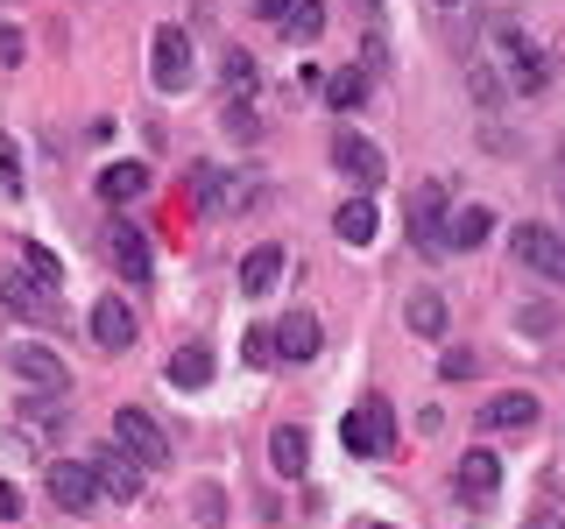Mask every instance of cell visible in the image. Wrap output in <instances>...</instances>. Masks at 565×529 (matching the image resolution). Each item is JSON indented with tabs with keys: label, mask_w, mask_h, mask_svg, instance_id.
Returning a JSON list of instances; mask_svg holds the SVG:
<instances>
[{
	"label": "cell",
	"mask_w": 565,
	"mask_h": 529,
	"mask_svg": "<svg viewBox=\"0 0 565 529\" xmlns=\"http://www.w3.org/2000/svg\"><path fill=\"white\" fill-rule=\"evenodd\" d=\"M481 57L502 71V93H544V85H552V50H544L523 22H509V14L488 22V50H481Z\"/></svg>",
	"instance_id": "6da1fadb"
},
{
	"label": "cell",
	"mask_w": 565,
	"mask_h": 529,
	"mask_svg": "<svg viewBox=\"0 0 565 529\" xmlns=\"http://www.w3.org/2000/svg\"><path fill=\"white\" fill-rule=\"evenodd\" d=\"M340 438H347V452H361V458H388L396 452V410H388L382 396L353 402V410L340 417Z\"/></svg>",
	"instance_id": "7a4b0ae2"
},
{
	"label": "cell",
	"mask_w": 565,
	"mask_h": 529,
	"mask_svg": "<svg viewBox=\"0 0 565 529\" xmlns=\"http://www.w3.org/2000/svg\"><path fill=\"white\" fill-rule=\"evenodd\" d=\"M332 170H340L347 184L361 191V198H367V191H382V184H388V155H382V149H375L367 134H353V128H340V134H332Z\"/></svg>",
	"instance_id": "3957f363"
},
{
	"label": "cell",
	"mask_w": 565,
	"mask_h": 529,
	"mask_svg": "<svg viewBox=\"0 0 565 529\" xmlns=\"http://www.w3.org/2000/svg\"><path fill=\"white\" fill-rule=\"evenodd\" d=\"M509 255H516L530 276H544V282H565V240H558V226H537V219L509 226Z\"/></svg>",
	"instance_id": "277c9868"
},
{
	"label": "cell",
	"mask_w": 565,
	"mask_h": 529,
	"mask_svg": "<svg viewBox=\"0 0 565 529\" xmlns=\"http://www.w3.org/2000/svg\"><path fill=\"white\" fill-rule=\"evenodd\" d=\"M149 78H156V93H184L191 78H199V64H191V35L184 29H156L149 35Z\"/></svg>",
	"instance_id": "5b68a950"
},
{
	"label": "cell",
	"mask_w": 565,
	"mask_h": 529,
	"mask_svg": "<svg viewBox=\"0 0 565 529\" xmlns=\"http://www.w3.org/2000/svg\"><path fill=\"white\" fill-rule=\"evenodd\" d=\"M114 445L141 466H170V431L149 410H114Z\"/></svg>",
	"instance_id": "8992f818"
},
{
	"label": "cell",
	"mask_w": 565,
	"mask_h": 529,
	"mask_svg": "<svg viewBox=\"0 0 565 529\" xmlns=\"http://www.w3.org/2000/svg\"><path fill=\"white\" fill-rule=\"evenodd\" d=\"M411 247H417L424 261L452 255V247H446V191H438V184H417L411 191Z\"/></svg>",
	"instance_id": "52a82bcc"
},
{
	"label": "cell",
	"mask_w": 565,
	"mask_h": 529,
	"mask_svg": "<svg viewBox=\"0 0 565 529\" xmlns=\"http://www.w3.org/2000/svg\"><path fill=\"white\" fill-rule=\"evenodd\" d=\"M106 255H114L120 282H135V290H149V282H156V255H149V234H141L135 219H114V226H106Z\"/></svg>",
	"instance_id": "ba28073f"
},
{
	"label": "cell",
	"mask_w": 565,
	"mask_h": 529,
	"mask_svg": "<svg viewBox=\"0 0 565 529\" xmlns=\"http://www.w3.org/2000/svg\"><path fill=\"white\" fill-rule=\"evenodd\" d=\"M43 487H50V501H57L64 516H93L99 508V481H93V466H78V458H50Z\"/></svg>",
	"instance_id": "9c48e42d"
},
{
	"label": "cell",
	"mask_w": 565,
	"mask_h": 529,
	"mask_svg": "<svg viewBox=\"0 0 565 529\" xmlns=\"http://www.w3.org/2000/svg\"><path fill=\"white\" fill-rule=\"evenodd\" d=\"M8 367H14L22 381H35V388H57V396L71 388L64 353H57V346H43V339H14V346H8Z\"/></svg>",
	"instance_id": "30bf717a"
},
{
	"label": "cell",
	"mask_w": 565,
	"mask_h": 529,
	"mask_svg": "<svg viewBox=\"0 0 565 529\" xmlns=\"http://www.w3.org/2000/svg\"><path fill=\"white\" fill-rule=\"evenodd\" d=\"M0 304L22 317V325H50V317H57V290L22 269V276H0Z\"/></svg>",
	"instance_id": "8fae6325"
},
{
	"label": "cell",
	"mask_w": 565,
	"mask_h": 529,
	"mask_svg": "<svg viewBox=\"0 0 565 529\" xmlns=\"http://www.w3.org/2000/svg\"><path fill=\"white\" fill-rule=\"evenodd\" d=\"M452 487H459V501H494V487H502V452H488V445H473V452H459V466H452Z\"/></svg>",
	"instance_id": "7c38bea8"
},
{
	"label": "cell",
	"mask_w": 565,
	"mask_h": 529,
	"mask_svg": "<svg viewBox=\"0 0 565 529\" xmlns=\"http://www.w3.org/2000/svg\"><path fill=\"white\" fill-rule=\"evenodd\" d=\"M135 339H141L135 304H120V296H99V304H93V346H99V353H128Z\"/></svg>",
	"instance_id": "4fadbf2b"
},
{
	"label": "cell",
	"mask_w": 565,
	"mask_h": 529,
	"mask_svg": "<svg viewBox=\"0 0 565 529\" xmlns=\"http://www.w3.org/2000/svg\"><path fill=\"white\" fill-rule=\"evenodd\" d=\"M141 473H149V466H141V458H128L120 445L93 458V481H99V494H114L120 508H128V501H141Z\"/></svg>",
	"instance_id": "5bb4252c"
},
{
	"label": "cell",
	"mask_w": 565,
	"mask_h": 529,
	"mask_svg": "<svg viewBox=\"0 0 565 529\" xmlns=\"http://www.w3.org/2000/svg\"><path fill=\"white\" fill-rule=\"evenodd\" d=\"M530 423H537V396H523V388L481 402V431H530Z\"/></svg>",
	"instance_id": "9a60e30c"
},
{
	"label": "cell",
	"mask_w": 565,
	"mask_h": 529,
	"mask_svg": "<svg viewBox=\"0 0 565 529\" xmlns=\"http://www.w3.org/2000/svg\"><path fill=\"white\" fill-rule=\"evenodd\" d=\"M269 466L282 473V481H305V466H311V438L297 431V423H276V431H269Z\"/></svg>",
	"instance_id": "2e32d148"
},
{
	"label": "cell",
	"mask_w": 565,
	"mask_h": 529,
	"mask_svg": "<svg viewBox=\"0 0 565 529\" xmlns=\"http://www.w3.org/2000/svg\"><path fill=\"white\" fill-rule=\"evenodd\" d=\"M318 346H326V332H318L311 311H290L276 325V353H282V360H318Z\"/></svg>",
	"instance_id": "e0dca14e"
},
{
	"label": "cell",
	"mask_w": 565,
	"mask_h": 529,
	"mask_svg": "<svg viewBox=\"0 0 565 529\" xmlns=\"http://www.w3.org/2000/svg\"><path fill=\"white\" fill-rule=\"evenodd\" d=\"M276 282H282V247H276V240L247 247V261H241V290H247V296H269Z\"/></svg>",
	"instance_id": "ac0fdd59"
},
{
	"label": "cell",
	"mask_w": 565,
	"mask_h": 529,
	"mask_svg": "<svg viewBox=\"0 0 565 529\" xmlns=\"http://www.w3.org/2000/svg\"><path fill=\"white\" fill-rule=\"evenodd\" d=\"M488 234H494V212H488V205H459L452 219H446V247H459V255L488 247Z\"/></svg>",
	"instance_id": "d6986e66"
},
{
	"label": "cell",
	"mask_w": 565,
	"mask_h": 529,
	"mask_svg": "<svg viewBox=\"0 0 565 529\" xmlns=\"http://www.w3.org/2000/svg\"><path fill=\"white\" fill-rule=\"evenodd\" d=\"M332 226H340L347 247H367V240H375V226H382V212H375V198H347L340 212H332Z\"/></svg>",
	"instance_id": "ffe728a7"
},
{
	"label": "cell",
	"mask_w": 565,
	"mask_h": 529,
	"mask_svg": "<svg viewBox=\"0 0 565 529\" xmlns=\"http://www.w3.org/2000/svg\"><path fill=\"white\" fill-rule=\"evenodd\" d=\"M141 191H149V170L141 163H106L99 170V198L106 205H128V198H141Z\"/></svg>",
	"instance_id": "44dd1931"
},
{
	"label": "cell",
	"mask_w": 565,
	"mask_h": 529,
	"mask_svg": "<svg viewBox=\"0 0 565 529\" xmlns=\"http://www.w3.org/2000/svg\"><path fill=\"white\" fill-rule=\"evenodd\" d=\"M163 375H170L177 388H205V381H212V346H199V339H191V346H177Z\"/></svg>",
	"instance_id": "7402d4cb"
},
{
	"label": "cell",
	"mask_w": 565,
	"mask_h": 529,
	"mask_svg": "<svg viewBox=\"0 0 565 529\" xmlns=\"http://www.w3.org/2000/svg\"><path fill=\"white\" fill-rule=\"evenodd\" d=\"M403 317H411L417 339H446V296H438V290H417L411 304H403Z\"/></svg>",
	"instance_id": "603a6c76"
},
{
	"label": "cell",
	"mask_w": 565,
	"mask_h": 529,
	"mask_svg": "<svg viewBox=\"0 0 565 529\" xmlns=\"http://www.w3.org/2000/svg\"><path fill=\"white\" fill-rule=\"evenodd\" d=\"M276 29L290 35V43H318V29H326V0H290Z\"/></svg>",
	"instance_id": "cb8c5ba5"
},
{
	"label": "cell",
	"mask_w": 565,
	"mask_h": 529,
	"mask_svg": "<svg viewBox=\"0 0 565 529\" xmlns=\"http://www.w3.org/2000/svg\"><path fill=\"white\" fill-rule=\"evenodd\" d=\"M220 85H226V99H255V57L247 50H220Z\"/></svg>",
	"instance_id": "d4e9b609"
},
{
	"label": "cell",
	"mask_w": 565,
	"mask_h": 529,
	"mask_svg": "<svg viewBox=\"0 0 565 529\" xmlns=\"http://www.w3.org/2000/svg\"><path fill=\"white\" fill-rule=\"evenodd\" d=\"M22 269H29L35 282H50V290H57V296H64V261H57V255H50V247H43V240H22Z\"/></svg>",
	"instance_id": "484cf974"
},
{
	"label": "cell",
	"mask_w": 565,
	"mask_h": 529,
	"mask_svg": "<svg viewBox=\"0 0 565 529\" xmlns=\"http://www.w3.org/2000/svg\"><path fill=\"white\" fill-rule=\"evenodd\" d=\"M361 93H367V71H332V78H326V106H332V114L361 106Z\"/></svg>",
	"instance_id": "4316f807"
},
{
	"label": "cell",
	"mask_w": 565,
	"mask_h": 529,
	"mask_svg": "<svg viewBox=\"0 0 565 529\" xmlns=\"http://www.w3.org/2000/svg\"><path fill=\"white\" fill-rule=\"evenodd\" d=\"M220 120L234 141H262V120H255V99H220Z\"/></svg>",
	"instance_id": "83f0119b"
},
{
	"label": "cell",
	"mask_w": 565,
	"mask_h": 529,
	"mask_svg": "<svg viewBox=\"0 0 565 529\" xmlns=\"http://www.w3.org/2000/svg\"><path fill=\"white\" fill-rule=\"evenodd\" d=\"M0 191L22 198V149H14V134H0Z\"/></svg>",
	"instance_id": "f1b7e54d"
},
{
	"label": "cell",
	"mask_w": 565,
	"mask_h": 529,
	"mask_svg": "<svg viewBox=\"0 0 565 529\" xmlns=\"http://www.w3.org/2000/svg\"><path fill=\"white\" fill-rule=\"evenodd\" d=\"M361 71H367V78H382V71H388V50H382V35H367V43H361Z\"/></svg>",
	"instance_id": "f546056e"
},
{
	"label": "cell",
	"mask_w": 565,
	"mask_h": 529,
	"mask_svg": "<svg viewBox=\"0 0 565 529\" xmlns=\"http://www.w3.org/2000/svg\"><path fill=\"white\" fill-rule=\"evenodd\" d=\"M14 516H22V487L0 481V522H14Z\"/></svg>",
	"instance_id": "4dcf8cb0"
},
{
	"label": "cell",
	"mask_w": 565,
	"mask_h": 529,
	"mask_svg": "<svg viewBox=\"0 0 565 529\" xmlns=\"http://www.w3.org/2000/svg\"><path fill=\"white\" fill-rule=\"evenodd\" d=\"M473 367H481V360H473V353H446V360H438V375L452 381V375H473Z\"/></svg>",
	"instance_id": "1f68e13d"
},
{
	"label": "cell",
	"mask_w": 565,
	"mask_h": 529,
	"mask_svg": "<svg viewBox=\"0 0 565 529\" xmlns=\"http://www.w3.org/2000/svg\"><path fill=\"white\" fill-rule=\"evenodd\" d=\"M0 64H22V29H0Z\"/></svg>",
	"instance_id": "d6a6232c"
},
{
	"label": "cell",
	"mask_w": 565,
	"mask_h": 529,
	"mask_svg": "<svg viewBox=\"0 0 565 529\" xmlns=\"http://www.w3.org/2000/svg\"><path fill=\"white\" fill-rule=\"evenodd\" d=\"M247 8H255L262 22H282V8H290V0H247Z\"/></svg>",
	"instance_id": "836d02e7"
},
{
	"label": "cell",
	"mask_w": 565,
	"mask_h": 529,
	"mask_svg": "<svg viewBox=\"0 0 565 529\" xmlns=\"http://www.w3.org/2000/svg\"><path fill=\"white\" fill-rule=\"evenodd\" d=\"M361 8H367V14H382V0H361Z\"/></svg>",
	"instance_id": "e575fe53"
},
{
	"label": "cell",
	"mask_w": 565,
	"mask_h": 529,
	"mask_svg": "<svg viewBox=\"0 0 565 529\" xmlns=\"http://www.w3.org/2000/svg\"><path fill=\"white\" fill-rule=\"evenodd\" d=\"M361 529H396V522H361Z\"/></svg>",
	"instance_id": "d590c367"
},
{
	"label": "cell",
	"mask_w": 565,
	"mask_h": 529,
	"mask_svg": "<svg viewBox=\"0 0 565 529\" xmlns=\"http://www.w3.org/2000/svg\"><path fill=\"white\" fill-rule=\"evenodd\" d=\"M438 8H459V0H438Z\"/></svg>",
	"instance_id": "8d00e7d4"
}]
</instances>
